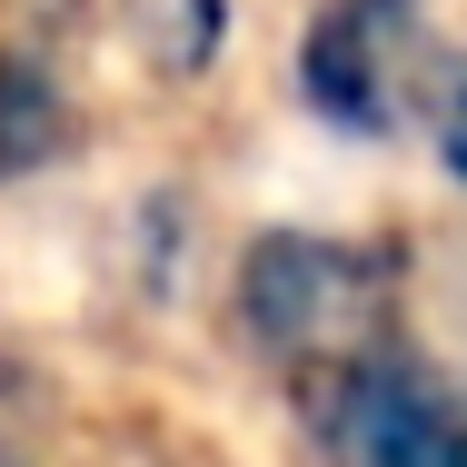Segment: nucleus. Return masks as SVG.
Instances as JSON below:
<instances>
[{"label":"nucleus","instance_id":"0eeeda50","mask_svg":"<svg viewBox=\"0 0 467 467\" xmlns=\"http://www.w3.org/2000/svg\"><path fill=\"white\" fill-rule=\"evenodd\" d=\"M30 388H40V368H20V358H0V448H20V418L40 408Z\"/></svg>","mask_w":467,"mask_h":467},{"label":"nucleus","instance_id":"423d86ee","mask_svg":"<svg viewBox=\"0 0 467 467\" xmlns=\"http://www.w3.org/2000/svg\"><path fill=\"white\" fill-rule=\"evenodd\" d=\"M428 140H438V170L467 189V50L438 60V80H428Z\"/></svg>","mask_w":467,"mask_h":467},{"label":"nucleus","instance_id":"39448f33","mask_svg":"<svg viewBox=\"0 0 467 467\" xmlns=\"http://www.w3.org/2000/svg\"><path fill=\"white\" fill-rule=\"evenodd\" d=\"M109 20L150 80H209L229 50V0H109Z\"/></svg>","mask_w":467,"mask_h":467},{"label":"nucleus","instance_id":"20e7f679","mask_svg":"<svg viewBox=\"0 0 467 467\" xmlns=\"http://www.w3.org/2000/svg\"><path fill=\"white\" fill-rule=\"evenodd\" d=\"M70 150H80V109L60 90V70L30 40H0V189L60 170Z\"/></svg>","mask_w":467,"mask_h":467},{"label":"nucleus","instance_id":"7ed1b4c3","mask_svg":"<svg viewBox=\"0 0 467 467\" xmlns=\"http://www.w3.org/2000/svg\"><path fill=\"white\" fill-rule=\"evenodd\" d=\"M438 80L428 0H318L288 50V90L338 140H398Z\"/></svg>","mask_w":467,"mask_h":467},{"label":"nucleus","instance_id":"f257e3e1","mask_svg":"<svg viewBox=\"0 0 467 467\" xmlns=\"http://www.w3.org/2000/svg\"><path fill=\"white\" fill-rule=\"evenodd\" d=\"M398 288H408L398 239H348V229L279 219V229L239 239V259H229V338L298 378L338 348H358V338H388Z\"/></svg>","mask_w":467,"mask_h":467},{"label":"nucleus","instance_id":"6e6552de","mask_svg":"<svg viewBox=\"0 0 467 467\" xmlns=\"http://www.w3.org/2000/svg\"><path fill=\"white\" fill-rule=\"evenodd\" d=\"M0 467H30V458H20V448H0Z\"/></svg>","mask_w":467,"mask_h":467},{"label":"nucleus","instance_id":"f03ea898","mask_svg":"<svg viewBox=\"0 0 467 467\" xmlns=\"http://www.w3.org/2000/svg\"><path fill=\"white\" fill-rule=\"evenodd\" d=\"M318 467H467V388L418 338H358L288 378Z\"/></svg>","mask_w":467,"mask_h":467}]
</instances>
